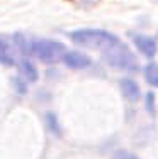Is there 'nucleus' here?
<instances>
[{
    "label": "nucleus",
    "instance_id": "nucleus-1",
    "mask_svg": "<svg viewBox=\"0 0 158 159\" xmlns=\"http://www.w3.org/2000/svg\"><path fill=\"white\" fill-rule=\"evenodd\" d=\"M70 39L80 48L97 49L100 52H104L105 49H109L111 46L119 43V39L114 34H111L107 31H100V29H80V31H73L70 34Z\"/></svg>",
    "mask_w": 158,
    "mask_h": 159
},
{
    "label": "nucleus",
    "instance_id": "nucleus-2",
    "mask_svg": "<svg viewBox=\"0 0 158 159\" xmlns=\"http://www.w3.org/2000/svg\"><path fill=\"white\" fill-rule=\"evenodd\" d=\"M65 52H66L65 44L51 39H37V41H31L27 44V54H32L34 58H37L39 61L46 64H55L61 61Z\"/></svg>",
    "mask_w": 158,
    "mask_h": 159
},
{
    "label": "nucleus",
    "instance_id": "nucleus-3",
    "mask_svg": "<svg viewBox=\"0 0 158 159\" xmlns=\"http://www.w3.org/2000/svg\"><path fill=\"white\" fill-rule=\"evenodd\" d=\"M102 59L109 64L111 68L116 70H122V71H138V59L134 58V54L127 49L126 44H122L119 41L117 44L111 46L109 49H105L102 52Z\"/></svg>",
    "mask_w": 158,
    "mask_h": 159
},
{
    "label": "nucleus",
    "instance_id": "nucleus-4",
    "mask_svg": "<svg viewBox=\"0 0 158 159\" xmlns=\"http://www.w3.org/2000/svg\"><path fill=\"white\" fill-rule=\"evenodd\" d=\"M61 61L68 68H71V70H85V68H89L92 64V61H90V58L87 54L78 52V51H66Z\"/></svg>",
    "mask_w": 158,
    "mask_h": 159
},
{
    "label": "nucleus",
    "instance_id": "nucleus-5",
    "mask_svg": "<svg viewBox=\"0 0 158 159\" xmlns=\"http://www.w3.org/2000/svg\"><path fill=\"white\" fill-rule=\"evenodd\" d=\"M131 37H133L134 46L140 49L146 58H153V56L156 54V43H155V39H151V37H148V36H143V34H133Z\"/></svg>",
    "mask_w": 158,
    "mask_h": 159
},
{
    "label": "nucleus",
    "instance_id": "nucleus-6",
    "mask_svg": "<svg viewBox=\"0 0 158 159\" xmlns=\"http://www.w3.org/2000/svg\"><path fill=\"white\" fill-rule=\"evenodd\" d=\"M121 90L124 93V97L127 98L129 102H138L140 100V86H138V83L134 81V80L131 78H122L121 80Z\"/></svg>",
    "mask_w": 158,
    "mask_h": 159
},
{
    "label": "nucleus",
    "instance_id": "nucleus-7",
    "mask_svg": "<svg viewBox=\"0 0 158 159\" xmlns=\"http://www.w3.org/2000/svg\"><path fill=\"white\" fill-rule=\"evenodd\" d=\"M145 80L148 85L156 86L158 88V64L156 63H148L145 68Z\"/></svg>",
    "mask_w": 158,
    "mask_h": 159
},
{
    "label": "nucleus",
    "instance_id": "nucleus-8",
    "mask_svg": "<svg viewBox=\"0 0 158 159\" xmlns=\"http://www.w3.org/2000/svg\"><path fill=\"white\" fill-rule=\"evenodd\" d=\"M21 71H22V75L26 76V80H29V81H36L37 80L36 66L31 61H27V59H22L21 61Z\"/></svg>",
    "mask_w": 158,
    "mask_h": 159
},
{
    "label": "nucleus",
    "instance_id": "nucleus-9",
    "mask_svg": "<svg viewBox=\"0 0 158 159\" xmlns=\"http://www.w3.org/2000/svg\"><path fill=\"white\" fill-rule=\"evenodd\" d=\"M0 63L9 64V66L14 64V58L10 56V52H9V44H7L2 37H0Z\"/></svg>",
    "mask_w": 158,
    "mask_h": 159
},
{
    "label": "nucleus",
    "instance_id": "nucleus-10",
    "mask_svg": "<svg viewBox=\"0 0 158 159\" xmlns=\"http://www.w3.org/2000/svg\"><path fill=\"white\" fill-rule=\"evenodd\" d=\"M146 102H148V110H150V113H153L155 112V107H153V93H148V97H146Z\"/></svg>",
    "mask_w": 158,
    "mask_h": 159
}]
</instances>
